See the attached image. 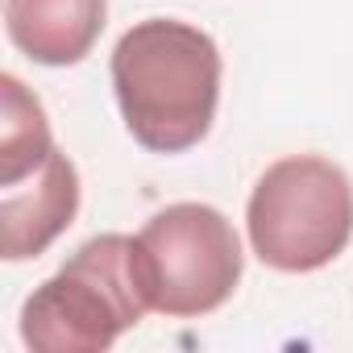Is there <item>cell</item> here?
Returning <instances> with one entry per match:
<instances>
[{
    "label": "cell",
    "mask_w": 353,
    "mask_h": 353,
    "mask_svg": "<svg viewBox=\"0 0 353 353\" xmlns=\"http://www.w3.org/2000/svg\"><path fill=\"white\" fill-rule=\"evenodd\" d=\"M112 92L137 145L150 154H183L216 121L221 50L200 26L174 17L137 21L112 50Z\"/></svg>",
    "instance_id": "obj_1"
},
{
    "label": "cell",
    "mask_w": 353,
    "mask_h": 353,
    "mask_svg": "<svg viewBox=\"0 0 353 353\" xmlns=\"http://www.w3.org/2000/svg\"><path fill=\"white\" fill-rule=\"evenodd\" d=\"M150 312L133 237L83 241L21 307V341L38 353H104Z\"/></svg>",
    "instance_id": "obj_2"
},
{
    "label": "cell",
    "mask_w": 353,
    "mask_h": 353,
    "mask_svg": "<svg viewBox=\"0 0 353 353\" xmlns=\"http://www.w3.org/2000/svg\"><path fill=\"white\" fill-rule=\"evenodd\" d=\"M250 245L262 266L307 274L336 262L353 237V183L320 154H291L262 170L245 204Z\"/></svg>",
    "instance_id": "obj_3"
},
{
    "label": "cell",
    "mask_w": 353,
    "mask_h": 353,
    "mask_svg": "<svg viewBox=\"0 0 353 353\" xmlns=\"http://www.w3.org/2000/svg\"><path fill=\"white\" fill-rule=\"evenodd\" d=\"M150 312L188 320L216 312L241 283V241L212 204H170L133 237Z\"/></svg>",
    "instance_id": "obj_4"
},
{
    "label": "cell",
    "mask_w": 353,
    "mask_h": 353,
    "mask_svg": "<svg viewBox=\"0 0 353 353\" xmlns=\"http://www.w3.org/2000/svg\"><path fill=\"white\" fill-rule=\"evenodd\" d=\"M79 212V174L75 162L54 150L21 183L0 188V250L9 262L46 254L59 233L71 229Z\"/></svg>",
    "instance_id": "obj_5"
},
{
    "label": "cell",
    "mask_w": 353,
    "mask_h": 353,
    "mask_svg": "<svg viewBox=\"0 0 353 353\" xmlns=\"http://www.w3.org/2000/svg\"><path fill=\"white\" fill-rule=\"evenodd\" d=\"M108 0H5L9 42L42 67H75L104 34Z\"/></svg>",
    "instance_id": "obj_6"
},
{
    "label": "cell",
    "mask_w": 353,
    "mask_h": 353,
    "mask_svg": "<svg viewBox=\"0 0 353 353\" xmlns=\"http://www.w3.org/2000/svg\"><path fill=\"white\" fill-rule=\"evenodd\" d=\"M54 150L42 100L17 75H0V188L21 183Z\"/></svg>",
    "instance_id": "obj_7"
}]
</instances>
